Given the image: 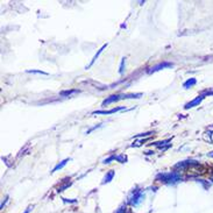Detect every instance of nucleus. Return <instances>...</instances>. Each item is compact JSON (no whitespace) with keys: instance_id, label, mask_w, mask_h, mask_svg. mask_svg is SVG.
Masks as SVG:
<instances>
[{"instance_id":"f257e3e1","label":"nucleus","mask_w":213,"mask_h":213,"mask_svg":"<svg viewBox=\"0 0 213 213\" xmlns=\"http://www.w3.org/2000/svg\"><path fill=\"white\" fill-rule=\"evenodd\" d=\"M157 179H160L163 183H167V184H174V183H177V182L182 181V177L177 172H165V174H160L157 175L156 177Z\"/></svg>"},{"instance_id":"f03ea898","label":"nucleus","mask_w":213,"mask_h":213,"mask_svg":"<svg viewBox=\"0 0 213 213\" xmlns=\"http://www.w3.org/2000/svg\"><path fill=\"white\" fill-rule=\"evenodd\" d=\"M141 93H135V95H113V96H109L108 98H106L104 101H103V106H107L112 103H115L119 101L121 99H133V98H141Z\"/></svg>"},{"instance_id":"7ed1b4c3","label":"nucleus","mask_w":213,"mask_h":213,"mask_svg":"<svg viewBox=\"0 0 213 213\" xmlns=\"http://www.w3.org/2000/svg\"><path fill=\"white\" fill-rule=\"evenodd\" d=\"M143 199H144L143 192L141 191V190H134V191L130 193L128 202H129V204H130L132 206H139L141 203L143 202Z\"/></svg>"},{"instance_id":"20e7f679","label":"nucleus","mask_w":213,"mask_h":213,"mask_svg":"<svg viewBox=\"0 0 213 213\" xmlns=\"http://www.w3.org/2000/svg\"><path fill=\"white\" fill-rule=\"evenodd\" d=\"M170 66H172V64L169 63V62H162V63L156 64V65H154L153 68H150L149 70H148V74H153V72L159 71V70H161V69H164V68H170Z\"/></svg>"},{"instance_id":"39448f33","label":"nucleus","mask_w":213,"mask_h":213,"mask_svg":"<svg viewBox=\"0 0 213 213\" xmlns=\"http://www.w3.org/2000/svg\"><path fill=\"white\" fill-rule=\"evenodd\" d=\"M122 109H125V107H115V108H112V109H108V111H96V112H93V114H105V115H108V114L115 113L118 111H122Z\"/></svg>"},{"instance_id":"423d86ee","label":"nucleus","mask_w":213,"mask_h":213,"mask_svg":"<svg viewBox=\"0 0 213 213\" xmlns=\"http://www.w3.org/2000/svg\"><path fill=\"white\" fill-rule=\"evenodd\" d=\"M203 98H204V96H199L198 98H196L194 100H192V101H190V103H188V104L185 105V108L188 109V108H191V107H194V106H197V105H199L200 101L203 100Z\"/></svg>"},{"instance_id":"0eeeda50","label":"nucleus","mask_w":213,"mask_h":213,"mask_svg":"<svg viewBox=\"0 0 213 213\" xmlns=\"http://www.w3.org/2000/svg\"><path fill=\"white\" fill-rule=\"evenodd\" d=\"M191 164H197V162H194V161H184V162H181V163H177L175 165V168H185V167L191 165Z\"/></svg>"},{"instance_id":"6e6552de","label":"nucleus","mask_w":213,"mask_h":213,"mask_svg":"<svg viewBox=\"0 0 213 213\" xmlns=\"http://www.w3.org/2000/svg\"><path fill=\"white\" fill-rule=\"evenodd\" d=\"M113 177H114V171L111 170L108 171L106 174V176L104 177V181H103V184H106V183H109V182L113 179Z\"/></svg>"},{"instance_id":"1a4fd4ad","label":"nucleus","mask_w":213,"mask_h":213,"mask_svg":"<svg viewBox=\"0 0 213 213\" xmlns=\"http://www.w3.org/2000/svg\"><path fill=\"white\" fill-rule=\"evenodd\" d=\"M106 45L107 44H104V45H103V47H101V48H100V49H99V50H98V53L96 54V55H95V57H93V60H92V61H91V63H90V65H89V66H87V68H90V66H91V65H92V64L95 63V62H96L97 61V58H98V57H99V55H100V54L103 53V50H104V49H105V48H106ZM87 68H86V69H87Z\"/></svg>"},{"instance_id":"9d476101","label":"nucleus","mask_w":213,"mask_h":213,"mask_svg":"<svg viewBox=\"0 0 213 213\" xmlns=\"http://www.w3.org/2000/svg\"><path fill=\"white\" fill-rule=\"evenodd\" d=\"M69 161H70V159H66V160L62 161L61 163H58V164H57V165H56V167H55V168L53 169V171H51V172H55V171H57V170H60V169H62V168H63L64 165H65V164H66V163H68Z\"/></svg>"},{"instance_id":"9b49d317","label":"nucleus","mask_w":213,"mask_h":213,"mask_svg":"<svg viewBox=\"0 0 213 213\" xmlns=\"http://www.w3.org/2000/svg\"><path fill=\"white\" fill-rule=\"evenodd\" d=\"M196 83H197V80H196L194 78H191V79H189V80H186V82L184 83V87H185V89H190L191 86L196 85Z\"/></svg>"},{"instance_id":"f8f14e48","label":"nucleus","mask_w":213,"mask_h":213,"mask_svg":"<svg viewBox=\"0 0 213 213\" xmlns=\"http://www.w3.org/2000/svg\"><path fill=\"white\" fill-rule=\"evenodd\" d=\"M78 93V90H69V91H63L61 92V96H71V95H75Z\"/></svg>"},{"instance_id":"ddd939ff","label":"nucleus","mask_w":213,"mask_h":213,"mask_svg":"<svg viewBox=\"0 0 213 213\" xmlns=\"http://www.w3.org/2000/svg\"><path fill=\"white\" fill-rule=\"evenodd\" d=\"M115 160H118L119 162H121V163H125V162L127 161V159H126L124 155H119V156H115Z\"/></svg>"},{"instance_id":"4468645a","label":"nucleus","mask_w":213,"mask_h":213,"mask_svg":"<svg viewBox=\"0 0 213 213\" xmlns=\"http://www.w3.org/2000/svg\"><path fill=\"white\" fill-rule=\"evenodd\" d=\"M27 72H29V74H42V75H47L45 72H43L41 70H28Z\"/></svg>"},{"instance_id":"2eb2a0df","label":"nucleus","mask_w":213,"mask_h":213,"mask_svg":"<svg viewBox=\"0 0 213 213\" xmlns=\"http://www.w3.org/2000/svg\"><path fill=\"white\" fill-rule=\"evenodd\" d=\"M115 213H126V205L120 206V207H119V210H118Z\"/></svg>"},{"instance_id":"dca6fc26","label":"nucleus","mask_w":213,"mask_h":213,"mask_svg":"<svg viewBox=\"0 0 213 213\" xmlns=\"http://www.w3.org/2000/svg\"><path fill=\"white\" fill-rule=\"evenodd\" d=\"M69 185H70V182H69V183H65V184H64L63 186H60V188H58V192L63 191L64 189H65V188H68Z\"/></svg>"},{"instance_id":"f3484780","label":"nucleus","mask_w":213,"mask_h":213,"mask_svg":"<svg viewBox=\"0 0 213 213\" xmlns=\"http://www.w3.org/2000/svg\"><path fill=\"white\" fill-rule=\"evenodd\" d=\"M124 63H125V58H122V61H121V65H120V74H122V72H124Z\"/></svg>"},{"instance_id":"a211bd4d","label":"nucleus","mask_w":213,"mask_h":213,"mask_svg":"<svg viewBox=\"0 0 213 213\" xmlns=\"http://www.w3.org/2000/svg\"><path fill=\"white\" fill-rule=\"evenodd\" d=\"M32 210H33V206H29V207H28V209H27V210H26V211H25L23 213H29L31 211H32Z\"/></svg>"},{"instance_id":"6ab92c4d","label":"nucleus","mask_w":213,"mask_h":213,"mask_svg":"<svg viewBox=\"0 0 213 213\" xmlns=\"http://www.w3.org/2000/svg\"><path fill=\"white\" fill-rule=\"evenodd\" d=\"M209 156H210V157H213V151H211V153H209Z\"/></svg>"},{"instance_id":"aec40b11","label":"nucleus","mask_w":213,"mask_h":213,"mask_svg":"<svg viewBox=\"0 0 213 213\" xmlns=\"http://www.w3.org/2000/svg\"><path fill=\"white\" fill-rule=\"evenodd\" d=\"M212 181H213V176H212Z\"/></svg>"}]
</instances>
